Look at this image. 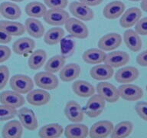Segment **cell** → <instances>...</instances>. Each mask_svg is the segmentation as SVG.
<instances>
[{"label":"cell","mask_w":147,"mask_h":138,"mask_svg":"<svg viewBox=\"0 0 147 138\" xmlns=\"http://www.w3.org/2000/svg\"><path fill=\"white\" fill-rule=\"evenodd\" d=\"M13 91L19 94H25L34 88V81L32 78L25 74H16L12 76L9 82Z\"/></svg>","instance_id":"6da1fadb"},{"label":"cell","mask_w":147,"mask_h":138,"mask_svg":"<svg viewBox=\"0 0 147 138\" xmlns=\"http://www.w3.org/2000/svg\"><path fill=\"white\" fill-rule=\"evenodd\" d=\"M64 25L69 34L75 39H85L89 35L87 25L78 18H69Z\"/></svg>","instance_id":"7a4b0ae2"},{"label":"cell","mask_w":147,"mask_h":138,"mask_svg":"<svg viewBox=\"0 0 147 138\" xmlns=\"http://www.w3.org/2000/svg\"><path fill=\"white\" fill-rule=\"evenodd\" d=\"M106 106V101L98 94L90 97L85 106L84 111L85 114L90 118L99 117L103 113Z\"/></svg>","instance_id":"3957f363"},{"label":"cell","mask_w":147,"mask_h":138,"mask_svg":"<svg viewBox=\"0 0 147 138\" xmlns=\"http://www.w3.org/2000/svg\"><path fill=\"white\" fill-rule=\"evenodd\" d=\"M34 81L38 87L44 90H55L59 85L57 76L46 71L37 73L34 77Z\"/></svg>","instance_id":"277c9868"},{"label":"cell","mask_w":147,"mask_h":138,"mask_svg":"<svg viewBox=\"0 0 147 138\" xmlns=\"http://www.w3.org/2000/svg\"><path fill=\"white\" fill-rule=\"evenodd\" d=\"M69 18L68 12L61 9H50L47 10L45 15L43 16L44 21L53 26L64 25Z\"/></svg>","instance_id":"5b68a950"},{"label":"cell","mask_w":147,"mask_h":138,"mask_svg":"<svg viewBox=\"0 0 147 138\" xmlns=\"http://www.w3.org/2000/svg\"><path fill=\"white\" fill-rule=\"evenodd\" d=\"M119 97L127 101H139L143 97V91L137 85L123 84L118 87Z\"/></svg>","instance_id":"8992f818"},{"label":"cell","mask_w":147,"mask_h":138,"mask_svg":"<svg viewBox=\"0 0 147 138\" xmlns=\"http://www.w3.org/2000/svg\"><path fill=\"white\" fill-rule=\"evenodd\" d=\"M97 94L107 102L115 103L119 98L118 88L112 84L108 82H100L96 85Z\"/></svg>","instance_id":"52a82bcc"},{"label":"cell","mask_w":147,"mask_h":138,"mask_svg":"<svg viewBox=\"0 0 147 138\" xmlns=\"http://www.w3.org/2000/svg\"><path fill=\"white\" fill-rule=\"evenodd\" d=\"M69 10L72 16L82 21L92 20L94 17V12L90 6L80 2L74 1L69 5Z\"/></svg>","instance_id":"ba28073f"},{"label":"cell","mask_w":147,"mask_h":138,"mask_svg":"<svg viewBox=\"0 0 147 138\" xmlns=\"http://www.w3.org/2000/svg\"><path fill=\"white\" fill-rule=\"evenodd\" d=\"M21 124L23 127L28 131H33L37 130L38 127V122L36 115L34 111L28 108H22L18 110L17 113Z\"/></svg>","instance_id":"9c48e42d"},{"label":"cell","mask_w":147,"mask_h":138,"mask_svg":"<svg viewBox=\"0 0 147 138\" xmlns=\"http://www.w3.org/2000/svg\"><path fill=\"white\" fill-rule=\"evenodd\" d=\"M113 124L109 120H100L94 124L89 131L90 138H105L111 134Z\"/></svg>","instance_id":"30bf717a"},{"label":"cell","mask_w":147,"mask_h":138,"mask_svg":"<svg viewBox=\"0 0 147 138\" xmlns=\"http://www.w3.org/2000/svg\"><path fill=\"white\" fill-rule=\"evenodd\" d=\"M64 114L68 120L74 123H80L84 119V111L81 106L75 101H70L64 108Z\"/></svg>","instance_id":"8fae6325"},{"label":"cell","mask_w":147,"mask_h":138,"mask_svg":"<svg viewBox=\"0 0 147 138\" xmlns=\"http://www.w3.org/2000/svg\"><path fill=\"white\" fill-rule=\"evenodd\" d=\"M122 44V37L118 33H109L101 37L98 41V47L104 51L115 50Z\"/></svg>","instance_id":"7c38bea8"},{"label":"cell","mask_w":147,"mask_h":138,"mask_svg":"<svg viewBox=\"0 0 147 138\" xmlns=\"http://www.w3.org/2000/svg\"><path fill=\"white\" fill-rule=\"evenodd\" d=\"M0 103L12 108L22 107L25 103V97L15 91H5L0 94Z\"/></svg>","instance_id":"4fadbf2b"},{"label":"cell","mask_w":147,"mask_h":138,"mask_svg":"<svg viewBox=\"0 0 147 138\" xmlns=\"http://www.w3.org/2000/svg\"><path fill=\"white\" fill-rule=\"evenodd\" d=\"M142 16V11L137 7H132L124 11L119 19V25L124 28L134 26Z\"/></svg>","instance_id":"5bb4252c"},{"label":"cell","mask_w":147,"mask_h":138,"mask_svg":"<svg viewBox=\"0 0 147 138\" xmlns=\"http://www.w3.org/2000/svg\"><path fill=\"white\" fill-rule=\"evenodd\" d=\"M140 76V71L133 66H127L119 69L115 74V80L120 84H129L135 81Z\"/></svg>","instance_id":"9a60e30c"},{"label":"cell","mask_w":147,"mask_h":138,"mask_svg":"<svg viewBox=\"0 0 147 138\" xmlns=\"http://www.w3.org/2000/svg\"><path fill=\"white\" fill-rule=\"evenodd\" d=\"M129 62V55L126 51H116L106 55L104 64L112 67L113 68H117L119 67L126 65Z\"/></svg>","instance_id":"2e32d148"},{"label":"cell","mask_w":147,"mask_h":138,"mask_svg":"<svg viewBox=\"0 0 147 138\" xmlns=\"http://www.w3.org/2000/svg\"><path fill=\"white\" fill-rule=\"evenodd\" d=\"M28 103H30L32 106H39L45 105L49 103L51 100V95L48 92L46 91V90L44 89H32L27 94Z\"/></svg>","instance_id":"e0dca14e"},{"label":"cell","mask_w":147,"mask_h":138,"mask_svg":"<svg viewBox=\"0 0 147 138\" xmlns=\"http://www.w3.org/2000/svg\"><path fill=\"white\" fill-rule=\"evenodd\" d=\"M126 9V5L121 1H113L106 5L103 10V15L106 18L113 20L123 15Z\"/></svg>","instance_id":"ac0fdd59"},{"label":"cell","mask_w":147,"mask_h":138,"mask_svg":"<svg viewBox=\"0 0 147 138\" xmlns=\"http://www.w3.org/2000/svg\"><path fill=\"white\" fill-rule=\"evenodd\" d=\"M23 135V126L18 120H10L5 124L2 131L4 138H20Z\"/></svg>","instance_id":"d6986e66"},{"label":"cell","mask_w":147,"mask_h":138,"mask_svg":"<svg viewBox=\"0 0 147 138\" xmlns=\"http://www.w3.org/2000/svg\"><path fill=\"white\" fill-rule=\"evenodd\" d=\"M113 68L107 64L95 65L90 71V74L93 79L100 81L109 80L113 76Z\"/></svg>","instance_id":"ffe728a7"},{"label":"cell","mask_w":147,"mask_h":138,"mask_svg":"<svg viewBox=\"0 0 147 138\" xmlns=\"http://www.w3.org/2000/svg\"><path fill=\"white\" fill-rule=\"evenodd\" d=\"M124 42L127 48L133 52H138L142 47V39L137 32L132 29L126 30L123 34Z\"/></svg>","instance_id":"44dd1931"},{"label":"cell","mask_w":147,"mask_h":138,"mask_svg":"<svg viewBox=\"0 0 147 138\" xmlns=\"http://www.w3.org/2000/svg\"><path fill=\"white\" fill-rule=\"evenodd\" d=\"M0 15L9 20H16L22 16V10L16 3L4 2L0 4Z\"/></svg>","instance_id":"7402d4cb"},{"label":"cell","mask_w":147,"mask_h":138,"mask_svg":"<svg viewBox=\"0 0 147 138\" xmlns=\"http://www.w3.org/2000/svg\"><path fill=\"white\" fill-rule=\"evenodd\" d=\"M88 134L87 126L79 123L69 124L64 129V136L67 138H86Z\"/></svg>","instance_id":"603a6c76"},{"label":"cell","mask_w":147,"mask_h":138,"mask_svg":"<svg viewBox=\"0 0 147 138\" xmlns=\"http://www.w3.org/2000/svg\"><path fill=\"white\" fill-rule=\"evenodd\" d=\"M74 92L80 97H90L95 94L96 88L94 85L86 80H76L72 85Z\"/></svg>","instance_id":"cb8c5ba5"},{"label":"cell","mask_w":147,"mask_h":138,"mask_svg":"<svg viewBox=\"0 0 147 138\" xmlns=\"http://www.w3.org/2000/svg\"><path fill=\"white\" fill-rule=\"evenodd\" d=\"M25 28L28 34L34 39H40L45 34L43 24L35 18H28L25 23Z\"/></svg>","instance_id":"d4e9b609"},{"label":"cell","mask_w":147,"mask_h":138,"mask_svg":"<svg viewBox=\"0 0 147 138\" xmlns=\"http://www.w3.org/2000/svg\"><path fill=\"white\" fill-rule=\"evenodd\" d=\"M80 67L78 64L71 63L64 65L60 71L59 77L64 82H71L80 76Z\"/></svg>","instance_id":"484cf974"},{"label":"cell","mask_w":147,"mask_h":138,"mask_svg":"<svg viewBox=\"0 0 147 138\" xmlns=\"http://www.w3.org/2000/svg\"><path fill=\"white\" fill-rule=\"evenodd\" d=\"M35 48V42L30 38H22L16 40L12 45V50L16 54L22 55L32 52Z\"/></svg>","instance_id":"4316f807"},{"label":"cell","mask_w":147,"mask_h":138,"mask_svg":"<svg viewBox=\"0 0 147 138\" xmlns=\"http://www.w3.org/2000/svg\"><path fill=\"white\" fill-rule=\"evenodd\" d=\"M106 55L105 51L100 48H90L84 52L82 58L87 64H98L104 62Z\"/></svg>","instance_id":"83f0119b"},{"label":"cell","mask_w":147,"mask_h":138,"mask_svg":"<svg viewBox=\"0 0 147 138\" xmlns=\"http://www.w3.org/2000/svg\"><path fill=\"white\" fill-rule=\"evenodd\" d=\"M64 133V127L59 124H49L40 129L38 136L41 138L60 137Z\"/></svg>","instance_id":"f1b7e54d"},{"label":"cell","mask_w":147,"mask_h":138,"mask_svg":"<svg viewBox=\"0 0 147 138\" xmlns=\"http://www.w3.org/2000/svg\"><path fill=\"white\" fill-rule=\"evenodd\" d=\"M133 131V123L128 120H125L119 122L113 126L110 136L112 138H125L130 135Z\"/></svg>","instance_id":"f546056e"},{"label":"cell","mask_w":147,"mask_h":138,"mask_svg":"<svg viewBox=\"0 0 147 138\" xmlns=\"http://www.w3.org/2000/svg\"><path fill=\"white\" fill-rule=\"evenodd\" d=\"M48 57V55L45 51L43 49H38L34 51V52L32 53L30 55L28 64V66L32 70H38L43 66L46 62Z\"/></svg>","instance_id":"4dcf8cb0"},{"label":"cell","mask_w":147,"mask_h":138,"mask_svg":"<svg viewBox=\"0 0 147 138\" xmlns=\"http://www.w3.org/2000/svg\"><path fill=\"white\" fill-rule=\"evenodd\" d=\"M0 28L4 29L11 36H20L25 32V25L18 22L0 21Z\"/></svg>","instance_id":"1f68e13d"},{"label":"cell","mask_w":147,"mask_h":138,"mask_svg":"<svg viewBox=\"0 0 147 138\" xmlns=\"http://www.w3.org/2000/svg\"><path fill=\"white\" fill-rule=\"evenodd\" d=\"M25 13L32 18H41L47 12L46 5L40 2H32L26 5Z\"/></svg>","instance_id":"d6a6232c"},{"label":"cell","mask_w":147,"mask_h":138,"mask_svg":"<svg viewBox=\"0 0 147 138\" xmlns=\"http://www.w3.org/2000/svg\"><path fill=\"white\" fill-rule=\"evenodd\" d=\"M64 36V29L57 26V27L51 28L46 33H45L44 41L48 45H56L59 43L60 41Z\"/></svg>","instance_id":"836d02e7"},{"label":"cell","mask_w":147,"mask_h":138,"mask_svg":"<svg viewBox=\"0 0 147 138\" xmlns=\"http://www.w3.org/2000/svg\"><path fill=\"white\" fill-rule=\"evenodd\" d=\"M66 59L62 55H55L51 57L48 62H46L45 66V71L51 73H57L61 71V69L64 66Z\"/></svg>","instance_id":"e575fe53"},{"label":"cell","mask_w":147,"mask_h":138,"mask_svg":"<svg viewBox=\"0 0 147 138\" xmlns=\"http://www.w3.org/2000/svg\"><path fill=\"white\" fill-rule=\"evenodd\" d=\"M60 42H61V51L62 56L67 58L73 55L76 48V42L73 36L70 34L64 38L63 37Z\"/></svg>","instance_id":"d590c367"},{"label":"cell","mask_w":147,"mask_h":138,"mask_svg":"<svg viewBox=\"0 0 147 138\" xmlns=\"http://www.w3.org/2000/svg\"><path fill=\"white\" fill-rule=\"evenodd\" d=\"M18 113L16 108L10 106L1 104L0 105V121H6L13 119Z\"/></svg>","instance_id":"8d00e7d4"},{"label":"cell","mask_w":147,"mask_h":138,"mask_svg":"<svg viewBox=\"0 0 147 138\" xmlns=\"http://www.w3.org/2000/svg\"><path fill=\"white\" fill-rule=\"evenodd\" d=\"M10 71L6 65H0V91L5 88L9 81Z\"/></svg>","instance_id":"74e56055"},{"label":"cell","mask_w":147,"mask_h":138,"mask_svg":"<svg viewBox=\"0 0 147 138\" xmlns=\"http://www.w3.org/2000/svg\"><path fill=\"white\" fill-rule=\"evenodd\" d=\"M44 2L49 9H64L67 6L68 0H44Z\"/></svg>","instance_id":"f35d334b"},{"label":"cell","mask_w":147,"mask_h":138,"mask_svg":"<svg viewBox=\"0 0 147 138\" xmlns=\"http://www.w3.org/2000/svg\"><path fill=\"white\" fill-rule=\"evenodd\" d=\"M135 110L140 118H142L145 121H147V102H138L136 104Z\"/></svg>","instance_id":"ab89813d"},{"label":"cell","mask_w":147,"mask_h":138,"mask_svg":"<svg viewBox=\"0 0 147 138\" xmlns=\"http://www.w3.org/2000/svg\"><path fill=\"white\" fill-rule=\"evenodd\" d=\"M135 31L140 35H147V17L138 21L135 25Z\"/></svg>","instance_id":"60d3db41"},{"label":"cell","mask_w":147,"mask_h":138,"mask_svg":"<svg viewBox=\"0 0 147 138\" xmlns=\"http://www.w3.org/2000/svg\"><path fill=\"white\" fill-rule=\"evenodd\" d=\"M11 55V49L8 46L0 45V64L9 60Z\"/></svg>","instance_id":"b9f144b4"},{"label":"cell","mask_w":147,"mask_h":138,"mask_svg":"<svg viewBox=\"0 0 147 138\" xmlns=\"http://www.w3.org/2000/svg\"><path fill=\"white\" fill-rule=\"evenodd\" d=\"M12 36L5 32L4 29L0 28V44H8L11 41Z\"/></svg>","instance_id":"7bdbcfd3"},{"label":"cell","mask_w":147,"mask_h":138,"mask_svg":"<svg viewBox=\"0 0 147 138\" xmlns=\"http://www.w3.org/2000/svg\"><path fill=\"white\" fill-rule=\"evenodd\" d=\"M136 62L142 67H147V50L140 53L136 57Z\"/></svg>","instance_id":"ee69618b"},{"label":"cell","mask_w":147,"mask_h":138,"mask_svg":"<svg viewBox=\"0 0 147 138\" xmlns=\"http://www.w3.org/2000/svg\"><path fill=\"white\" fill-rule=\"evenodd\" d=\"M79 2L87 5L88 6H96L100 5L103 0H79Z\"/></svg>","instance_id":"f6af8a7d"},{"label":"cell","mask_w":147,"mask_h":138,"mask_svg":"<svg viewBox=\"0 0 147 138\" xmlns=\"http://www.w3.org/2000/svg\"><path fill=\"white\" fill-rule=\"evenodd\" d=\"M140 6L143 11L147 12V0H142L141 3H140Z\"/></svg>","instance_id":"bcb514c9"},{"label":"cell","mask_w":147,"mask_h":138,"mask_svg":"<svg viewBox=\"0 0 147 138\" xmlns=\"http://www.w3.org/2000/svg\"><path fill=\"white\" fill-rule=\"evenodd\" d=\"M11 2H23L24 0H10Z\"/></svg>","instance_id":"7dc6e473"},{"label":"cell","mask_w":147,"mask_h":138,"mask_svg":"<svg viewBox=\"0 0 147 138\" xmlns=\"http://www.w3.org/2000/svg\"><path fill=\"white\" fill-rule=\"evenodd\" d=\"M129 1H132V2H139V1H142V0H129Z\"/></svg>","instance_id":"c3c4849f"},{"label":"cell","mask_w":147,"mask_h":138,"mask_svg":"<svg viewBox=\"0 0 147 138\" xmlns=\"http://www.w3.org/2000/svg\"><path fill=\"white\" fill-rule=\"evenodd\" d=\"M146 91H147V85H146Z\"/></svg>","instance_id":"681fc988"}]
</instances>
